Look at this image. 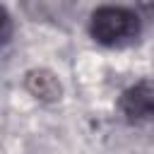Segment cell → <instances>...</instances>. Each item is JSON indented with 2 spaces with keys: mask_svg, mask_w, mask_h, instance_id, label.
Here are the masks:
<instances>
[{
  "mask_svg": "<svg viewBox=\"0 0 154 154\" xmlns=\"http://www.w3.org/2000/svg\"><path fill=\"white\" fill-rule=\"evenodd\" d=\"M120 111L130 120H154V79L125 89L120 96Z\"/></svg>",
  "mask_w": 154,
  "mask_h": 154,
  "instance_id": "obj_2",
  "label": "cell"
},
{
  "mask_svg": "<svg viewBox=\"0 0 154 154\" xmlns=\"http://www.w3.org/2000/svg\"><path fill=\"white\" fill-rule=\"evenodd\" d=\"M26 89L34 99H38L43 103H53L63 94V87L51 70H31L26 75Z\"/></svg>",
  "mask_w": 154,
  "mask_h": 154,
  "instance_id": "obj_3",
  "label": "cell"
},
{
  "mask_svg": "<svg viewBox=\"0 0 154 154\" xmlns=\"http://www.w3.org/2000/svg\"><path fill=\"white\" fill-rule=\"evenodd\" d=\"M10 36V14L5 12V7H0V43Z\"/></svg>",
  "mask_w": 154,
  "mask_h": 154,
  "instance_id": "obj_4",
  "label": "cell"
},
{
  "mask_svg": "<svg viewBox=\"0 0 154 154\" xmlns=\"http://www.w3.org/2000/svg\"><path fill=\"white\" fill-rule=\"evenodd\" d=\"M89 34L101 46H125L140 36V17L128 7H99L91 14Z\"/></svg>",
  "mask_w": 154,
  "mask_h": 154,
  "instance_id": "obj_1",
  "label": "cell"
}]
</instances>
